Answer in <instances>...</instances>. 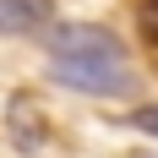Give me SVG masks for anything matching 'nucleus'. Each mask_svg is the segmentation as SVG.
<instances>
[{"instance_id":"obj_2","label":"nucleus","mask_w":158,"mask_h":158,"mask_svg":"<svg viewBox=\"0 0 158 158\" xmlns=\"http://www.w3.org/2000/svg\"><path fill=\"white\" fill-rule=\"evenodd\" d=\"M55 82L60 87H77V93H98V98H114L131 87V71L126 65H87V60H55Z\"/></svg>"},{"instance_id":"obj_4","label":"nucleus","mask_w":158,"mask_h":158,"mask_svg":"<svg viewBox=\"0 0 158 158\" xmlns=\"http://www.w3.org/2000/svg\"><path fill=\"white\" fill-rule=\"evenodd\" d=\"M44 114H38V104H33V98H16L11 104V142L22 147V153H38V147H44Z\"/></svg>"},{"instance_id":"obj_3","label":"nucleus","mask_w":158,"mask_h":158,"mask_svg":"<svg viewBox=\"0 0 158 158\" xmlns=\"http://www.w3.org/2000/svg\"><path fill=\"white\" fill-rule=\"evenodd\" d=\"M55 22V0H0V33H44Z\"/></svg>"},{"instance_id":"obj_5","label":"nucleus","mask_w":158,"mask_h":158,"mask_svg":"<svg viewBox=\"0 0 158 158\" xmlns=\"http://www.w3.org/2000/svg\"><path fill=\"white\" fill-rule=\"evenodd\" d=\"M131 126H136V131H147V136H158V104H142V109L131 114Z\"/></svg>"},{"instance_id":"obj_1","label":"nucleus","mask_w":158,"mask_h":158,"mask_svg":"<svg viewBox=\"0 0 158 158\" xmlns=\"http://www.w3.org/2000/svg\"><path fill=\"white\" fill-rule=\"evenodd\" d=\"M49 55L55 60H87V65H126V44L98 22H55Z\"/></svg>"}]
</instances>
